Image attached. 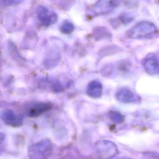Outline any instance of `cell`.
Segmentation results:
<instances>
[{"label": "cell", "mask_w": 159, "mask_h": 159, "mask_svg": "<svg viewBox=\"0 0 159 159\" xmlns=\"http://www.w3.org/2000/svg\"><path fill=\"white\" fill-rule=\"evenodd\" d=\"M157 34L158 29L154 24L148 21H142L129 30L127 36L130 39L142 40L152 39Z\"/></svg>", "instance_id": "cell-1"}, {"label": "cell", "mask_w": 159, "mask_h": 159, "mask_svg": "<svg viewBox=\"0 0 159 159\" xmlns=\"http://www.w3.org/2000/svg\"><path fill=\"white\" fill-rule=\"evenodd\" d=\"M52 149L51 141L49 139H43L29 148V157L30 159H47Z\"/></svg>", "instance_id": "cell-2"}, {"label": "cell", "mask_w": 159, "mask_h": 159, "mask_svg": "<svg viewBox=\"0 0 159 159\" xmlns=\"http://www.w3.org/2000/svg\"><path fill=\"white\" fill-rule=\"evenodd\" d=\"M119 4V2L117 1H99L90 8L87 16L94 17L108 14Z\"/></svg>", "instance_id": "cell-3"}, {"label": "cell", "mask_w": 159, "mask_h": 159, "mask_svg": "<svg viewBox=\"0 0 159 159\" xmlns=\"http://www.w3.org/2000/svg\"><path fill=\"white\" fill-rule=\"evenodd\" d=\"M37 12L38 18L45 26L53 25L57 21V15L49 11L46 7L39 6L37 9Z\"/></svg>", "instance_id": "cell-4"}, {"label": "cell", "mask_w": 159, "mask_h": 159, "mask_svg": "<svg viewBox=\"0 0 159 159\" xmlns=\"http://www.w3.org/2000/svg\"><path fill=\"white\" fill-rule=\"evenodd\" d=\"M143 67L146 72L151 75L159 73V58L155 53L149 54L143 59Z\"/></svg>", "instance_id": "cell-5"}, {"label": "cell", "mask_w": 159, "mask_h": 159, "mask_svg": "<svg viewBox=\"0 0 159 159\" xmlns=\"http://www.w3.org/2000/svg\"><path fill=\"white\" fill-rule=\"evenodd\" d=\"M0 117L5 124L13 127L21 126L23 123V117L22 115H16L11 110H5L2 111Z\"/></svg>", "instance_id": "cell-6"}, {"label": "cell", "mask_w": 159, "mask_h": 159, "mask_svg": "<svg viewBox=\"0 0 159 159\" xmlns=\"http://www.w3.org/2000/svg\"><path fill=\"white\" fill-rule=\"evenodd\" d=\"M52 105L48 103H39L30 107L27 111L29 117L34 118L39 116L47 111L51 109Z\"/></svg>", "instance_id": "cell-7"}, {"label": "cell", "mask_w": 159, "mask_h": 159, "mask_svg": "<svg viewBox=\"0 0 159 159\" xmlns=\"http://www.w3.org/2000/svg\"><path fill=\"white\" fill-rule=\"evenodd\" d=\"M92 36L97 41L110 39L112 38V33L105 26H97L92 30Z\"/></svg>", "instance_id": "cell-8"}, {"label": "cell", "mask_w": 159, "mask_h": 159, "mask_svg": "<svg viewBox=\"0 0 159 159\" xmlns=\"http://www.w3.org/2000/svg\"><path fill=\"white\" fill-rule=\"evenodd\" d=\"M103 85L98 80H93L87 85L86 93L89 96L93 98L100 97L102 94Z\"/></svg>", "instance_id": "cell-9"}, {"label": "cell", "mask_w": 159, "mask_h": 159, "mask_svg": "<svg viewBox=\"0 0 159 159\" xmlns=\"http://www.w3.org/2000/svg\"><path fill=\"white\" fill-rule=\"evenodd\" d=\"M116 96L118 100L124 103H131L137 99L136 96L132 91L125 88L118 90Z\"/></svg>", "instance_id": "cell-10"}, {"label": "cell", "mask_w": 159, "mask_h": 159, "mask_svg": "<svg viewBox=\"0 0 159 159\" xmlns=\"http://www.w3.org/2000/svg\"><path fill=\"white\" fill-rule=\"evenodd\" d=\"M134 17L129 13H123L121 15L118 19H114L111 21V25L114 27H119L121 24L126 25L130 24L134 20Z\"/></svg>", "instance_id": "cell-11"}, {"label": "cell", "mask_w": 159, "mask_h": 159, "mask_svg": "<svg viewBox=\"0 0 159 159\" xmlns=\"http://www.w3.org/2000/svg\"><path fill=\"white\" fill-rule=\"evenodd\" d=\"M121 48H119L116 45H111L107 46L106 48L102 49L99 52V56L105 57L111 55V53H115L120 51Z\"/></svg>", "instance_id": "cell-12"}, {"label": "cell", "mask_w": 159, "mask_h": 159, "mask_svg": "<svg viewBox=\"0 0 159 159\" xmlns=\"http://www.w3.org/2000/svg\"><path fill=\"white\" fill-rule=\"evenodd\" d=\"M75 27L71 22L66 21L63 23L60 27V30L63 34L68 35L71 34L74 31Z\"/></svg>", "instance_id": "cell-13"}, {"label": "cell", "mask_w": 159, "mask_h": 159, "mask_svg": "<svg viewBox=\"0 0 159 159\" xmlns=\"http://www.w3.org/2000/svg\"><path fill=\"white\" fill-rule=\"evenodd\" d=\"M5 135L3 133H0V145L2 144L5 139Z\"/></svg>", "instance_id": "cell-14"}]
</instances>
